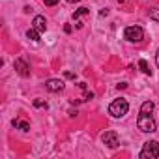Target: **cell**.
Listing matches in <instances>:
<instances>
[{
  "mask_svg": "<svg viewBox=\"0 0 159 159\" xmlns=\"http://www.w3.org/2000/svg\"><path fill=\"white\" fill-rule=\"evenodd\" d=\"M127 111H129V103H127V99H124V98L114 99V101L109 105V114L114 116V118H122V116H125Z\"/></svg>",
  "mask_w": 159,
  "mask_h": 159,
  "instance_id": "cell-1",
  "label": "cell"
},
{
  "mask_svg": "<svg viewBox=\"0 0 159 159\" xmlns=\"http://www.w3.org/2000/svg\"><path fill=\"white\" fill-rule=\"evenodd\" d=\"M124 36H125V39L127 41H131V43H140L142 39H144V30L140 28V26H127L125 28V32H124Z\"/></svg>",
  "mask_w": 159,
  "mask_h": 159,
  "instance_id": "cell-3",
  "label": "cell"
},
{
  "mask_svg": "<svg viewBox=\"0 0 159 159\" xmlns=\"http://www.w3.org/2000/svg\"><path fill=\"white\" fill-rule=\"evenodd\" d=\"M150 19H153V21L159 23V10H152L150 11Z\"/></svg>",
  "mask_w": 159,
  "mask_h": 159,
  "instance_id": "cell-14",
  "label": "cell"
},
{
  "mask_svg": "<svg viewBox=\"0 0 159 159\" xmlns=\"http://www.w3.org/2000/svg\"><path fill=\"white\" fill-rule=\"evenodd\" d=\"M125 86H127V84H125V83H120V84H118V90H124V88H125Z\"/></svg>",
  "mask_w": 159,
  "mask_h": 159,
  "instance_id": "cell-19",
  "label": "cell"
},
{
  "mask_svg": "<svg viewBox=\"0 0 159 159\" xmlns=\"http://www.w3.org/2000/svg\"><path fill=\"white\" fill-rule=\"evenodd\" d=\"M26 38L38 43V41H39V30H36L34 26H32V28H28V32H26Z\"/></svg>",
  "mask_w": 159,
  "mask_h": 159,
  "instance_id": "cell-9",
  "label": "cell"
},
{
  "mask_svg": "<svg viewBox=\"0 0 159 159\" xmlns=\"http://www.w3.org/2000/svg\"><path fill=\"white\" fill-rule=\"evenodd\" d=\"M13 67H15V71H17L21 77H28V75H30V66H28L23 58H17V60L13 62Z\"/></svg>",
  "mask_w": 159,
  "mask_h": 159,
  "instance_id": "cell-6",
  "label": "cell"
},
{
  "mask_svg": "<svg viewBox=\"0 0 159 159\" xmlns=\"http://www.w3.org/2000/svg\"><path fill=\"white\" fill-rule=\"evenodd\" d=\"M32 25H34V28L39 30V32H45V30H47V21H45L43 15H36L34 21H32Z\"/></svg>",
  "mask_w": 159,
  "mask_h": 159,
  "instance_id": "cell-8",
  "label": "cell"
},
{
  "mask_svg": "<svg viewBox=\"0 0 159 159\" xmlns=\"http://www.w3.org/2000/svg\"><path fill=\"white\" fill-rule=\"evenodd\" d=\"M64 77H66V79H75V75H73L71 71H66V73H64Z\"/></svg>",
  "mask_w": 159,
  "mask_h": 159,
  "instance_id": "cell-18",
  "label": "cell"
},
{
  "mask_svg": "<svg viewBox=\"0 0 159 159\" xmlns=\"http://www.w3.org/2000/svg\"><path fill=\"white\" fill-rule=\"evenodd\" d=\"M92 98H94V94H92V92H86V94H84V99H83V101H90Z\"/></svg>",
  "mask_w": 159,
  "mask_h": 159,
  "instance_id": "cell-16",
  "label": "cell"
},
{
  "mask_svg": "<svg viewBox=\"0 0 159 159\" xmlns=\"http://www.w3.org/2000/svg\"><path fill=\"white\" fill-rule=\"evenodd\" d=\"M58 0H45V6H54Z\"/></svg>",
  "mask_w": 159,
  "mask_h": 159,
  "instance_id": "cell-17",
  "label": "cell"
},
{
  "mask_svg": "<svg viewBox=\"0 0 159 159\" xmlns=\"http://www.w3.org/2000/svg\"><path fill=\"white\" fill-rule=\"evenodd\" d=\"M155 64H157V67H159V51H157V54H155Z\"/></svg>",
  "mask_w": 159,
  "mask_h": 159,
  "instance_id": "cell-20",
  "label": "cell"
},
{
  "mask_svg": "<svg viewBox=\"0 0 159 159\" xmlns=\"http://www.w3.org/2000/svg\"><path fill=\"white\" fill-rule=\"evenodd\" d=\"M45 88L49 92H62L64 90V83L60 81V79H49V81H45Z\"/></svg>",
  "mask_w": 159,
  "mask_h": 159,
  "instance_id": "cell-7",
  "label": "cell"
},
{
  "mask_svg": "<svg viewBox=\"0 0 159 159\" xmlns=\"http://www.w3.org/2000/svg\"><path fill=\"white\" fill-rule=\"evenodd\" d=\"M67 2H81V0H67Z\"/></svg>",
  "mask_w": 159,
  "mask_h": 159,
  "instance_id": "cell-21",
  "label": "cell"
},
{
  "mask_svg": "<svg viewBox=\"0 0 159 159\" xmlns=\"http://www.w3.org/2000/svg\"><path fill=\"white\" fill-rule=\"evenodd\" d=\"M159 155V142L157 140H148L144 142L140 150V159H155Z\"/></svg>",
  "mask_w": 159,
  "mask_h": 159,
  "instance_id": "cell-2",
  "label": "cell"
},
{
  "mask_svg": "<svg viewBox=\"0 0 159 159\" xmlns=\"http://www.w3.org/2000/svg\"><path fill=\"white\" fill-rule=\"evenodd\" d=\"M34 105H36V107H47V103H45V101H41V99H36V101H34Z\"/></svg>",
  "mask_w": 159,
  "mask_h": 159,
  "instance_id": "cell-15",
  "label": "cell"
},
{
  "mask_svg": "<svg viewBox=\"0 0 159 159\" xmlns=\"http://www.w3.org/2000/svg\"><path fill=\"white\" fill-rule=\"evenodd\" d=\"M139 67H140V71H142V73L152 75V69H150V66H148V62H146V60H139Z\"/></svg>",
  "mask_w": 159,
  "mask_h": 159,
  "instance_id": "cell-12",
  "label": "cell"
},
{
  "mask_svg": "<svg viewBox=\"0 0 159 159\" xmlns=\"http://www.w3.org/2000/svg\"><path fill=\"white\" fill-rule=\"evenodd\" d=\"M101 139H103V142H105L109 148H116V146L120 144V139H118V133H116V131H105Z\"/></svg>",
  "mask_w": 159,
  "mask_h": 159,
  "instance_id": "cell-5",
  "label": "cell"
},
{
  "mask_svg": "<svg viewBox=\"0 0 159 159\" xmlns=\"http://www.w3.org/2000/svg\"><path fill=\"white\" fill-rule=\"evenodd\" d=\"M11 125H13V127H19V129H23V131H28V129H30V125H28L26 122H21V120H13Z\"/></svg>",
  "mask_w": 159,
  "mask_h": 159,
  "instance_id": "cell-13",
  "label": "cell"
},
{
  "mask_svg": "<svg viewBox=\"0 0 159 159\" xmlns=\"http://www.w3.org/2000/svg\"><path fill=\"white\" fill-rule=\"evenodd\" d=\"M152 111H153V103H152V101H144L142 107H140V112H142V114H150Z\"/></svg>",
  "mask_w": 159,
  "mask_h": 159,
  "instance_id": "cell-11",
  "label": "cell"
},
{
  "mask_svg": "<svg viewBox=\"0 0 159 159\" xmlns=\"http://www.w3.org/2000/svg\"><path fill=\"white\" fill-rule=\"evenodd\" d=\"M88 13H90V10H88V8H79V10L73 13V19H75V21H79L83 15H88Z\"/></svg>",
  "mask_w": 159,
  "mask_h": 159,
  "instance_id": "cell-10",
  "label": "cell"
},
{
  "mask_svg": "<svg viewBox=\"0 0 159 159\" xmlns=\"http://www.w3.org/2000/svg\"><path fill=\"white\" fill-rule=\"evenodd\" d=\"M137 125H139V129L142 133H153L155 131V122H153V118L150 114H142L140 112V116L137 120Z\"/></svg>",
  "mask_w": 159,
  "mask_h": 159,
  "instance_id": "cell-4",
  "label": "cell"
}]
</instances>
